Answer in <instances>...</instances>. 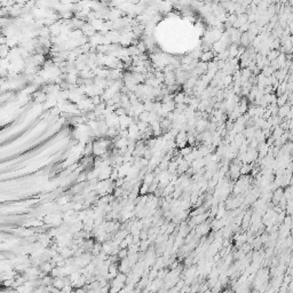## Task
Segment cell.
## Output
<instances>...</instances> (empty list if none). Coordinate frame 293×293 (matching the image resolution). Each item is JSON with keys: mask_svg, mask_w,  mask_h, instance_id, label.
I'll use <instances>...</instances> for the list:
<instances>
[{"mask_svg": "<svg viewBox=\"0 0 293 293\" xmlns=\"http://www.w3.org/2000/svg\"><path fill=\"white\" fill-rule=\"evenodd\" d=\"M213 57V55H212V53L208 51V52H204V53H201V61L203 62H207L208 60H211Z\"/></svg>", "mask_w": 293, "mask_h": 293, "instance_id": "obj_2", "label": "cell"}, {"mask_svg": "<svg viewBox=\"0 0 293 293\" xmlns=\"http://www.w3.org/2000/svg\"><path fill=\"white\" fill-rule=\"evenodd\" d=\"M74 293H87V291L84 289V287H81V289H76V290H74Z\"/></svg>", "mask_w": 293, "mask_h": 293, "instance_id": "obj_3", "label": "cell"}, {"mask_svg": "<svg viewBox=\"0 0 293 293\" xmlns=\"http://www.w3.org/2000/svg\"><path fill=\"white\" fill-rule=\"evenodd\" d=\"M52 285L55 287V289H57L58 291H61L62 289H63V286L66 285V277L64 278H62V277H56V278H53V283Z\"/></svg>", "mask_w": 293, "mask_h": 293, "instance_id": "obj_1", "label": "cell"}]
</instances>
